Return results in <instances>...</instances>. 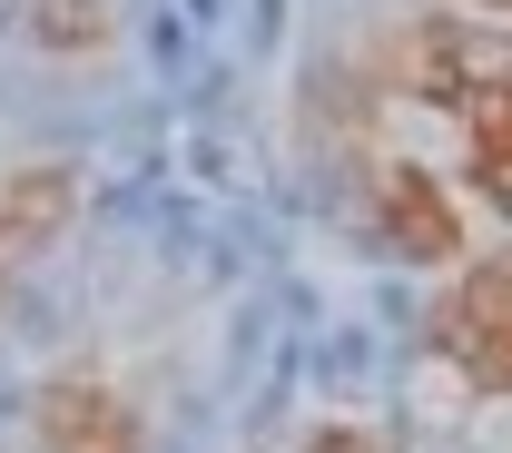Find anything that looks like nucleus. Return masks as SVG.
<instances>
[{
  "label": "nucleus",
  "mask_w": 512,
  "mask_h": 453,
  "mask_svg": "<svg viewBox=\"0 0 512 453\" xmlns=\"http://www.w3.org/2000/svg\"><path fill=\"white\" fill-rule=\"evenodd\" d=\"M404 79H414V99H434L463 129V178L493 207H512V40L463 30V20H414Z\"/></svg>",
  "instance_id": "1"
},
{
  "label": "nucleus",
  "mask_w": 512,
  "mask_h": 453,
  "mask_svg": "<svg viewBox=\"0 0 512 453\" xmlns=\"http://www.w3.org/2000/svg\"><path fill=\"white\" fill-rule=\"evenodd\" d=\"M434 355H444L463 385L512 394V257L463 266V286L434 306Z\"/></svg>",
  "instance_id": "2"
},
{
  "label": "nucleus",
  "mask_w": 512,
  "mask_h": 453,
  "mask_svg": "<svg viewBox=\"0 0 512 453\" xmlns=\"http://www.w3.org/2000/svg\"><path fill=\"white\" fill-rule=\"evenodd\" d=\"M30 444L40 453H138V414L99 375H50L30 394Z\"/></svg>",
  "instance_id": "3"
},
{
  "label": "nucleus",
  "mask_w": 512,
  "mask_h": 453,
  "mask_svg": "<svg viewBox=\"0 0 512 453\" xmlns=\"http://www.w3.org/2000/svg\"><path fill=\"white\" fill-rule=\"evenodd\" d=\"M375 227H384V247L414 257V266L463 257V217H453V197L434 188L424 168H384L375 178Z\"/></svg>",
  "instance_id": "4"
},
{
  "label": "nucleus",
  "mask_w": 512,
  "mask_h": 453,
  "mask_svg": "<svg viewBox=\"0 0 512 453\" xmlns=\"http://www.w3.org/2000/svg\"><path fill=\"white\" fill-rule=\"evenodd\" d=\"M69 197H79L69 168H20V178H0V296H10V276L69 227Z\"/></svg>",
  "instance_id": "5"
},
{
  "label": "nucleus",
  "mask_w": 512,
  "mask_h": 453,
  "mask_svg": "<svg viewBox=\"0 0 512 453\" xmlns=\"http://www.w3.org/2000/svg\"><path fill=\"white\" fill-rule=\"evenodd\" d=\"M20 30L40 50H99L109 40V0H20Z\"/></svg>",
  "instance_id": "6"
},
{
  "label": "nucleus",
  "mask_w": 512,
  "mask_h": 453,
  "mask_svg": "<svg viewBox=\"0 0 512 453\" xmlns=\"http://www.w3.org/2000/svg\"><path fill=\"white\" fill-rule=\"evenodd\" d=\"M306 453H375V444H365L355 424H335V434H316V444H306Z\"/></svg>",
  "instance_id": "7"
},
{
  "label": "nucleus",
  "mask_w": 512,
  "mask_h": 453,
  "mask_svg": "<svg viewBox=\"0 0 512 453\" xmlns=\"http://www.w3.org/2000/svg\"><path fill=\"white\" fill-rule=\"evenodd\" d=\"M483 10H503V20H512V0H483Z\"/></svg>",
  "instance_id": "8"
}]
</instances>
